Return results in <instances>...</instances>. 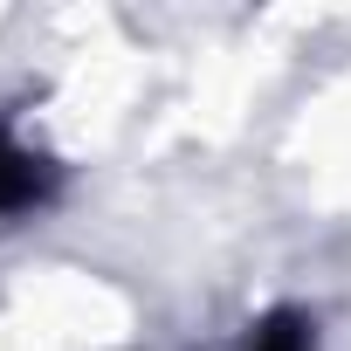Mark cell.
<instances>
[{"mask_svg": "<svg viewBox=\"0 0 351 351\" xmlns=\"http://www.w3.org/2000/svg\"><path fill=\"white\" fill-rule=\"evenodd\" d=\"M248 351H317V337H310V324L296 310H276V317H262V330L248 337Z\"/></svg>", "mask_w": 351, "mask_h": 351, "instance_id": "obj_2", "label": "cell"}, {"mask_svg": "<svg viewBox=\"0 0 351 351\" xmlns=\"http://www.w3.org/2000/svg\"><path fill=\"white\" fill-rule=\"evenodd\" d=\"M56 193V165L14 138H0V214H28Z\"/></svg>", "mask_w": 351, "mask_h": 351, "instance_id": "obj_1", "label": "cell"}]
</instances>
